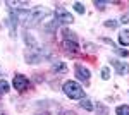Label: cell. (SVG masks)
<instances>
[{
    "instance_id": "cell-1",
    "label": "cell",
    "mask_w": 129,
    "mask_h": 115,
    "mask_svg": "<svg viewBox=\"0 0 129 115\" xmlns=\"http://www.w3.org/2000/svg\"><path fill=\"white\" fill-rule=\"evenodd\" d=\"M64 93L69 96V98H74V100H81L84 96V89L83 86H79L76 81H67L64 84Z\"/></svg>"
},
{
    "instance_id": "cell-2",
    "label": "cell",
    "mask_w": 129,
    "mask_h": 115,
    "mask_svg": "<svg viewBox=\"0 0 129 115\" xmlns=\"http://www.w3.org/2000/svg\"><path fill=\"white\" fill-rule=\"evenodd\" d=\"M53 17H55V21L64 22V24H71V22H74L72 16H71L64 7H57V9H55V14H53Z\"/></svg>"
},
{
    "instance_id": "cell-3",
    "label": "cell",
    "mask_w": 129,
    "mask_h": 115,
    "mask_svg": "<svg viewBox=\"0 0 129 115\" xmlns=\"http://www.w3.org/2000/svg\"><path fill=\"white\" fill-rule=\"evenodd\" d=\"M28 86H29L28 77L21 76V74L14 76V89H17V91H26V89H28Z\"/></svg>"
},
{
    "instance_id": "cell-4",
    "label": "cell",
    "mask_w": 129,
    "mask_h": 115,
    "mask_svg": "<svg viewBox=\"0 0 129 115\" xmlns=\"http://www.w3.org/2000/svg\"><path fill=\"white\" fill-rule=\"evenodd\" d=\"M76 76H78V79H81L84 84H88L89 83V70L86 67H83V65H76Z\"/></svg>"
},
{
    "instance_id": "cell-5",
    "label": "cell",
    "mask_w": 129,
    "mask_h": 115,
    "mask_svg": "<svg viewBox=\"0 0 129 115\" xmlns=\"http://www.w3.org/2000/svg\"><path fill=\"white\" fill-rule=\"evenodd\" d=\"M110 64L115 67V70H117V74H120V76H124V74H127L129 72V65L127 64H124V62H119V60H110Z\"/></svg>"
},
{
    "instance_id": "cell-6",
    "label": "cell",
    "mask_w": 129,
    "mask_h": 115,
    "mask_svg": "<svg viewBox=\"0 0 129 115\" xmlns=\"http://www.w3.org/2000/svg\"><path fill=\"white\" fill-rule=\"evenodd\" d=\"M62 47L66 48V52H67V53H71V55L78 53V50H79V47H78V43H76V41H67V40H64Z\"/></svg>"
},
{
    "instance_id": "cell-7",
    "label": "cell",
    "mask_w": 129,
    "mask_h": 115,
    "mask_svg": "<svg viewBox=\"0 0 129 115\" xmlns=\"http://www.w3.org/2000/svg\"><path fill=\"white\" fill-rule=\"evenodd\" d=\"M52 70H53L55 74H66V72H67V65H66L64 62H53V64H52Z\"/></svg>"
},
{
    "instance_id": "cell-8",
    "label": "cell",
    "mask_w": 129,
    "mask_h": 115,
    "mask_svg": "<svg viewBox=\"0 0 129 115\" xmlns=\"http://www.w3.org/2000/svg\"><path fill=\"white\" fill-rule=\"evenodd\" d=\"M119 41H120V45L127 47V45H129V31H120V34H119Z\"/></svg>"
},
{
    "instance_id": "cell-9",
    "label": "cell",
    "mask_w": 129,
    "mask_h": 115,
    "mask_svg": "<svg viewBox=\"0 0 129 115\" xmlns=\"http://www.w3.org/2000/svg\"><path fill=\"white\" fill-rule=\"evenodd\" d=\"M7 93H9V83L2 79V81H0V96H2V95H7Z\"/></svg>"
},
{
    "instance_id": "cell-10",
    "label": "cell",
    "mask_w": 129,
    "mask_h": 115,
    "mask_svg": "<svg viewBox=\"0 0 129 115\" xmlns=\"http://www.w3.org/2000/svg\"><path fill=\"white\" fill-rule=\"evenodd\" d=\"M117 115H129V106L127 105L117 106Z\"/></svg>"
},
{
    "instance_id": "cell-11",
    "label": "cell",
    "mask_w": 129,
    "mask_h": 115,
    "mask_svg": "<svg viewBox=\"0 0 129 115\" xmlns=\"http://www.w3.org/2000/svg\"><path fill=\"white\" fill-rule=\"evenodd\" d=\"M81 106H84L88 112L93 110V105H91V101H89V100H81Z\"/></svg>"
},
{
    "instance_id": "cell-12",
    "label": "cell",
    "mask_w": 129,
    "mask_h": 115,
    "mask_svg": "<svg viewBox=\"0 0 129 115\" xmlns=\"http://www.w3.org/2000/svg\"><path fill=\"white\" fill-rule=\"evenodd\" d=\"M74 9L78 10L79 14H84V5H83V4H79V2H76V4H74Z\"/></svg>"
},
{
    "instance_id": "cell-13",
    "label": "cell",
    "mask_w": 129,
    "mask_h": 115,
    "mask_svg": "<svg viewBox=\"0 0 129 115\" xmlns=\"http://www.w3.org/2000/svg\"><path fill=\"white\" fill-rule=\"evenodd\" d=\"M102 77H103V79H109V77H110L109 67H103V69H102Z\"/></svg>"
},
{
    "instance_id": "cell-14",
    "label": "cell",
    "mask_w": 129,
    "mask_h": 115,
    "mask_svg": "<svg viewBox=\"0 0 129 115\" xmlns=\"http://www.w3.org/2000/svg\"><path fill=\"white\" fill-rule=\"evenodd\" d=\"M96 108H98V113L100 115H107V108L102 105V103H98V105H96Z\"/></svg>"
},
{
    "instance_id": "cell-15",
    "label": "cell",
    "mask_w": 129,
    "mask_h": 115,
    "mask_svg": "<svg viewBox=\"0 0 129 115\" xmlns=\"http://www.w3.org/2000/svg\"><path fill=\"white\" fill-rule=\"evenodd\" d=\"M105 26H107V28H115V26H117V22H114V21H107V22H105Z\"/></svg>"
},
{
    "instance_id": "cell-16",
    "label": "cell",
    "mask_w": 129,
    "mask_h": 115,
    "mask_svg": "<svg viewBox=\"0 0 129 115\" xmlns=\"http://www.w3.org/2000/svg\"><path fill=\"white\" fill-rule=\"evenodd\" d=\"M95 5H96L98 9H105V5H107V4H105V2H95Z\"/></svg>"
},
{
    "instance_id": "cell-17",
    "label": "cell",
    "mask_w": 129,
    "mask_h": 115,
    "mask_svg": "<svg viewBox=\"0 0 129 115\" xmlns=\"http://www.w3.org/2000/svg\"><path fill=\"white\" fill-rule=\"evenodd\" d=\"M60 115H76L74 112H67V110H64V112H60Z\"/></svg>"
}]
</instances>
